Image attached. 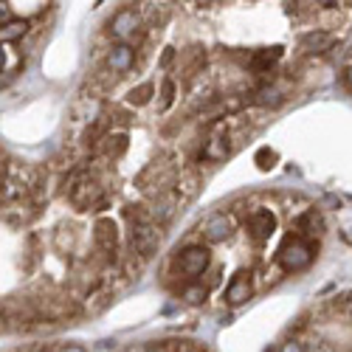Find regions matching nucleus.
Instances as JSON below:
<instances>
[{
  "label": "nucleus",
  "instance_id": "f03ea898",
  "mask_svg": "<svg viewBox=\"0 0 352 352\" xmlns=\"http://www.w3.org/2000/svg\"><path fill=\"white\" fill-rule=\"evenodd\" d=\"M0 352H85L79 344H65V341H28V344H12Z\"/></svg>",
  "mask_w": 352,
  "mask_h": 352
},
{
  "label": "nucleus",
  "instance_id": "f257e3e1",
  "mask_svg": "<svg viewBox=\"0 0 352 352\" xmlns=\"http://www.w3.org/2000/svg\"><path fill=\"white\" fill-rule=\"evenodd\" d=\"M119 276L96 243V223L74 212L48 164L0 144V338L102 313Z\"/></svg>",
  "mask_w": 352,
  "mask_h": 352
},
{
  "label": "nucleus",
  "instance_id": "39448f33",
  "mask_svg": "<svg viewBox=\"0 0 352 352\" xmlns=\"http://www.w3.org/2000/svg\"><path fill=\"white\" fill-rule=\"evenodd\" d=\"M346 82H349V85H352V65H349V68H346Z\"/></svg>",
  "mask_w": 352,
  "mask_h": 352
},
{
  "label": "nucleus",
  "instance_id": "7ed1b4c3",
  "mask_svg": "<svg viewBox=\"0 0 352 352\" xmlns=\"http://www.w3.org/2000/svg\"><path fill=\"white\" fill-rule=\"evenodd\" d=\"M336 45V37L330 32H307L299 37V48L307 54H324Z\"/></svg>",
  "mask_w": 352,
  "mask_h": 352
},
{
  "label": "nucleus",
  "instance_id": "20e7f679",
  "mask_svg": "<svg viewBox=\"0 0 352 352\" xmlns=\"http://www.w3.org/2000/svg\"><path fill=\"white\" fill-rule=\"evenodd\" d=\"M127 352H206V349L197 346V344H192V341H161V344L130 346Z\"/></svg>",
  "mask_w": 352,
  "mask_h": 352
}]
</instances>
